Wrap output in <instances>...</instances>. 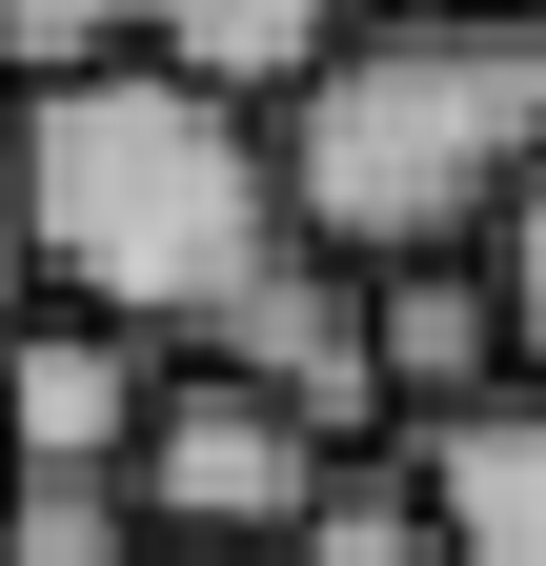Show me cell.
<instances>
[{
	"instance_id": "1",
	"label": "cell",
	"mask_w": 546,
	"mask_h": 566,
	"mask_svg": "<svg viewBox=\"0 0 546 566\" xmlns=\"http://www.w3.org/2000/svg\"><path fill=\"white\" fill-rule=\"evenodd\" d=\"M0 163H21V263L61 283V324H122V344H162V365L243 304L263 263H304L284 142H263L243 102L162 82V61H102V82L0 102Z\"/></svg>"
},
{
	"instance_id": "2",
	"label": "cell",
	"mask_w": 546,
	"mask_h": 566,
	"mask_svg": "<svg viewBox=\"0 0 546 566\" xmlns=\"http://www.w3.org/2000/svg\"><path fill=\"white\" fill-rule=\"evenodd\" d=\"M263 142L324 263H486V223L546 182V21H365Z\"/></svg>"
},
{
	"instance_id": "3",
	"label": "cell",
	"mask_w": 546,
	"mask_h": 566,
	"mask_svg": "<svg viewBox=\"0 0 546 566\" xmlns=\"http://www.w3.org/2000/svg\"><path fill=\"white\" fill-rule=\"evenodd\" d=\"M324 485H345V465H324L284 405H243L223 365H162V405H143V465H122V506H143V546H223V566H284Z\"/></svg>"
},
{
	"instance_id": "4",
	"label": "cell",
	"mask_w": 546,
	"mask_h": 566,
	"mask_svg": "<svg viewBox=\"0 0 546 566\" xmlns=\"http://www.w3.org/2000/svg\"><path fill=\"white\" fill-rule=\"evenodd\" d=\"M182 365H223L243 405H284V424H304L324 465H345L365 424H385V365H365V263H324V243H304V263H263L243 304H223V324L182 344Z\"/></svg>"
},
{
	"instance_id": "5",
	"label": "cell",
	"mask_w": 546,
	"mask_h": 566,
	"mask_svg": "<svg viewBox=\"0 0 546 566\" xmlns=\"http://www.w3.org/2000/svg\"><path fill=\"white\" fill-rule=\"evenodd\" d=\"M143 405H162V344H122V324H0V465H143Z\"/></svg>"
},
{
	"instance_id": "6",
	"label": "cell",
	"mask_w": 546,
	"mask_h": 566,
	"mask_svg": "<svg viewBox=\"0 0 546 566\" xmlns=\"http://www.w3.org/2000/svg\"><path fill=\"white\" fill-rule=\"evenodd\" d=\"M405 506L445 526V566H546V385H486L465 424H426Z\"/></svg>"
},
{
	"instance_id": "7",
	"label": "cell",
	"mask_w": 546,
	"mask_h": 566,
	"mask_svg": "<svg viewBox=\"0 0 546 566\" xmlns=\"http://www.w3.org/2000/svg\"><path fill=\"white\" fill-rule=\"evenodd\" d=\"M365 21H385V0H143V61L202 82V102H243V122H284Z\"/></svg>"
},
{
	"instance_id": "8",
	"label": "cell",
	"mask_w": 546,
	"mask_h": 566,
	"mask_svg": "<svg viewBox=\"0 0 546 566\" xmlns=\"http://www.w3.org/2000/svg\"><path fill=\"white\" fill-rule=\"evenodd\" d=\"M365 365H385V424L426 446V424H465L506 385V304H486V263H385L365 283Z\"/></svg>"
},
{
	"instance_id": "9",
	"label": "cell",
	"mask_w": 546,
	"mask_h": 566,
	"mask_svg": "<svg viewBox=\"0 0 546 566\" xmlns=\"http://www.w3.org/2000/svg\"><path fill=\"white\" fill-rule=\"evenodd\" d=\"M0 566H143V506L102 465H0Z\"/></svg>"
},
{
	"instance_id": "10",
	"label": "cell",
	"mask_w": 546,
	"mask_h": 566,
	"mask_svg": "<svg viewBox=\"0 0 546 566\" xmlns=\"http://www.w3.org/2000/svg\"><path fill=\"white\" fill-rule=\"evenodd\" d=\"M284 566H445V526L405 506V465H345V485L304 506V546H284Z\"/></svg>"
},
{
	"instance_id": "11",
	"label": "cell",
	"mask_w": 546,
	"mask_h": 566,
	"mask_svg": "<svg viewBox=\"0 0 546 566\" xmlns=\"http://www.w3.org/2000/svg\"><path fill=\"white\" fill-rule=\"evenodd\" d=\"M102 61H143V0H0V82H102Z\"/></svg>"
},
{
	"instance_id": "12",
	"label": "cell",
	"mask_w": 546,
	"mask_h": 566,
	"mask_svg": "<svg viewBox=\"0 0 546 566\" xmlns=\"http://www.w3.org/2000/svg\"><path fill=\"white\" fill-rule=\"evenodd\" d=\"M486 304H506V385H546V182L486 223Z\"/></svg>"
},
{
	"instance_id": "13",
	"label": "cell",
	"mask_w": 546,
	"mask_h": 566,
	"mask_svg": "<svg viewBox=\"0 0 546 566\" xmlns=\"http://www.w3.org/2000/svg\"><path fill=\"white\" fill-rule=\"evenodd\" d=\"M385 21H546V0H385Z\"/></svg>"
},
{
	"instance_id": "14",
	"label": "cell",
	"mask_w": 546,
	"mask_h": 566,
	"mask_svg": "<svg viewBox=\"0 0 546 566\" xmlns=\"http://www.w3.org/2000/svg\"><path fill=\"white\" fill-rule=\"evenodd\" d=\"M0 283H21V163H0Z\"/></svg>"
}]
</instances>
